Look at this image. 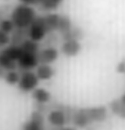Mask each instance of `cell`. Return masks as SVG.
I'll use <instances>...</instances> for the list:
<instances>
[{
  "mask_svg": "<svg viewBox=\"0 0 125 130\" xmlns=\"http://www.w3.org/2000/svg\"><path fill=\"white\" fill-rule=\"evenodd\" d=\"M36 17V12L33 7L22 4L13 7L10 13V19L14 22L15 28L19 29H29Z\"/></svg>",
  "mask_w": 125,
  "mask_h": 130,
  "instance_id": "obj_1",
  "label": "cell"
},
{
  "mask_svg": "<svg viewBox=\"0 0 125 130\" xmlns=\"http://www.w3.org/2000/svg\"><path fill=\"white\" fill-rule=\"evenodd\" d=\"M28 33L29 39H31L35 42H41L45 39L46 34H48V31L46 29L43 15H37L34 22L28 29Z\"/></svg>",
  "mask_w": 125,
  "mask_h": 130,
  "instance_id": "obj_2",
  "label": "cell"
},
{
  "mask_svg": "<svg viewBox=\"0 0 125 130\" xmlns=\"http://www.w3.org/2000/svg\"><path fill=\"white\" fill-rule=\"evenodd\" d=\"M40 78L37 74L32 71H23L21 74L20 82L18 84V88L23 93H32L38 86Z\"/></svg>",
  "mask_w": 125,
  "mask_h": 130,
  "instance_id": "obj_3",
  "label": "cell"
},
{
  "mask_svg": "<svg viewBox=\"0 0 125 130\" xmlns=\"http://www.w3.org/2000/svg\"><path fill=\"white\" fill-rule=\"evenodd\" d=\"M22 130H45L44 129V115L40 111H32L30 119L22 126Z\"/></svg>",
  "mask_w": 125,
  "mask_h": 130,
  "instance_id": "obj_4",
  "label": "cell"
},
{
  "mask_svg": "<svg viewBox=\"0 0 125 130\" xmlns=\"http://www.w3.org/2000/svg\"><path fill=\"white\" fill-rule=\"evenodd\" d=\"M38 58L36 54H31V53H27L23 52L22 56L19 58L18 61V65L21 70L23 71H31L33 69H36L38 66Z\"/></svg>",
  "mask_w": 125,
  "mask_h": 130,
  "instance_id": "obj_5",
  "label": "cell"
},
{
  "mask_svg": "<svg viewBox=\"0 0 125 130\" xmlns=\"http://www.w3.org/2000/svg\"><path fill=\"white\" fill-rule=\"evenodd\" d=\"M58 50L54 46L42 48L37 54L38 63L40 64H52L58 58Z\"/></svg>",
  "mask_w": 125,
  "mask_h": 130,
  "instance_id": "obj_6",
  "label": "cell"
},
{
  "mask_svg": "<svg viewBox=\"0 0 125 130\" xmlns=\"http://www.w3.org/2000/svg\"><path fill=\"white\" fill-rule=\"evenodd\" d=\"M82 50V45L78 40H69V41H64L62 46H60V51L64 55L69 57L77 56Z\"/></svg>",
  "mask_w": 125,
  "mask_h": 130,
  "instance_id": "obj_7",
  "label": "cell"
},
{
  "mask_svg": "<svg viewBox=\"0 0 125 130\" xmlns=\"http://www.w3.org/2000/svg\"><path fill=\"white\" fill-rule=\"evenodd\" d=\"M85 109L91 122H102L108 118V110L104 106H98Z\"/></svg>",
  "mask_w": 125,
  "mask_h": 130,
  "instance_id": "obj_8",
  "label": "cell"
},
{
  "mask_svg": "<svg viewBox=\"0 0 125 130\" xmlns=\"http://www.w3.org/2000/svg\"><path fill=\"white\" fill-rule=\"evenodd\" d=\"M47 119H48V122L53 127H56V128H62V127H65L66 123H68L66 113L59 109L51 110L48 116H47Z\"/></svg>",
  "mask_w": 125,
  "mask_h": 130,
  "instance_id": "obj_9",
  "label": "cell"
},
{
  "mask_svg": "<svg viewBox=\"0 0 125 130\" xmlns=\"http://www.w3.org/2000/svg\"><path fill=\"white\" fill-rule=\"evenodd\" d=\"M32 98L35 100V103L47 104L52 100V94L43 87H36L32 92Z\"/></svg>",
  "mask_w": 125,
  "mask_h": 130,
  "instance_id": "obj_10",
  "label": "cell"
},
{
  "mask_svg": "<svg viewBox=\"0 0 125 130\" xmlns=\"http://www.w3.org/2000/svg\"><path fill=\"white\" fill-rule=\"evenodd\" d=\"M36 74L40 80H48L55 75V69L51 64H40L36 67Z\"/></svg>",
  "mask_w": 125,
  "mask_h": 130,
  "instance_id": "obj_11",
  "label": "cell"
},
{
  "mask_svg": "<svg viewBox=\"0 0 125 130\" xmlns=\"http://www.w3.org/2000/svg\"><path fill=\"white\" fill-rule=\"evenodd\" d=\"M59 15L60 14H57V13H48V14L43 15L46 29L48 31V34L54 33V32L57 31V29H58V22H59Z\"/></svg>",
  "mask_w": 125,
  "mask_h": 130,
  "instance_id": "obj_12",
  "label": "cell"
},
{
  "mask_svg": "<svg viewBox=\"0 0 125 130\" xmlns=\"http://www.w3.org/2000/svg\"><path fill=\"white\" fill-rule=\"evenodd\" d=\"M2 54H5L6 56L10 57L11 60H13L15 62L19 61V58L22 56V54H23V50H22V47L20 45H9L6 48L1 51Z\"/></svg>",
  "mask_w": 125,
  "mask_h": 130,
  "instance_id": "obj_13",
  "label": "cell"
},
{
  "mask_svg": "<svg viewBox=\"0 0 125 130\" xmlns=\"http://www.w3.org/2000/svg\"><path fill=\"white\" fill-rule=\"evenodd\" d=\"M27 39H29L28 29L15 28V30L12 32L10 44H12V45H21L25 40H27Z\"/></svg>",
  "mask_w": 125,
  "mask_h": 130,
  "instance_id": "obj_14",
  "label": "cell"
},
{
  "mask_svg": "<svg viewBox=\"0 0 125 130\" xmlns=\"http://www.w3.org/2000/svg\"><path fill=\"white\" fill-rule=\"evenodd\" d=\"M111 111L120 117L122 119H125V104L121 99H114L109 104Z\"/></svg>",
  "mask_w": 125,
  "mask_h": 130,
  "instance_id": "obj_15",
  "label": "cell"
},
{
  "mask_svg": "<svg viewBox=\"0 0 125 130\" xmlns=\"http://www.w3.org/2000/svg\"><path fill=\"white\" fill-rule=\"evenodd\" d=\"M60 38L64 41H69V40H78L80 41L83 38V31L80 28L72 27L69 31L65 32V33L60 34Z\"/></svg>",
  "mask_w": 125,
  "mask_h": 130,
  "instance_id": "obj_16",
  "label": "cell"
},
{
  "mask_svg": "<svg viewBox=\"0 0 125 130\" xmlns=\"http://www.w3.org/2000/svg\"><path fill=\"white\" fill-rule=\"evenodd\" d=\"M20 46L22 47L23 52L27 53H31V54H38V52L41 51V45L38 44V42H35L31 39H27Z\"/></svg>",
  "mask_w": 125,
  "mask_h": 130,
  "instance_id": "obj_17",
  "label": "cell"
},
{
  "mask_svg": "<svg viewBox=\"0 0 125 130\" xmlns=\"http://www.w3.org/2000/svg\"><path fill=\"white\" fill-rule=\"evenodd\" d=\"M71 28H72V22H71V20H70V18L67 17V15L60 14L57 32H59L60 34H63V33H65V32L69 31Z\"/></svg>",
  "mask_w": 125,
  "mask_h": 130,
  "instance_id": "obj_18",
  "label": "cell"
},
{
  "mask_svg": "<svg viewBox=\"0 0 125 130\" xmlns=\"http://www.w3.org/2000/svg\"><path fill=\"white\" fill-rule=\"evenodd\" d=\"M63 1L64 0H43L38 6L44 11H54L63 4Z\"/></svg>",
  "mask_w": 125,
  "mask_h": 130,
  "instance_id": "obj_19",
  "label": "cell"
},
{
  "mask_svg": "<svg viewBox=\"0 0 125 130\" xmlns=\"http://www.w3.org/2000/svg\"><path fill=\"white\" fill-rule=\"evenodd\" d=\"M0 66L4 67V69L7 71H14L17 69V62L11 60L10 57L6 56L5 54H2L0 52Z\"/></svg>",
  "mask_w": 125,
  "mask_h": 130,
  "instance_id": "obj_20",
  "label": "cell"
},
{
  "mask_svg": "<svg viewBox=\"0 0 125 130\" xmlns=\"http://www.w3.org/2000/svg\"><path fill=\"white\" fill-rule=\"evenodd\" d=\"M20 78H21V75L14 70V71H8L6 73V76L4 79L9 85H18L19 82H20Z\"/></svg>",
  "mask_w": 125,
  "mask_h": 130,
  "instance_id": "obj_21",
  "label": "cell"
},
{
  "mask_svg": "<svg viewBox=\"0 0 125 130\" xmlns=\"http://www.w3.org/2000/svg\"><path fill=\"white\" fill-rule=\"evenodd\" d=\"M0 30L6 33H12L15 30V24L11 19H2L0 21Z\"/></svg>",
  "mask_w": 125,
  "mask_h": 130,
  "instance_id": "obj_22",
  "label": "cell"
},
{
  "mask_svg": "<svg viewBox=\"0 0 125 130\" xmlns=\"http://www.w3.org/2000/svg\"><path fill=\"white\" fill-rule=\"evenodd\" d=\"M11 42V37L8 33L0 30V46H7Z\"/></svg>",
  "mask_w": 125,
  "mask_h": 130,
  "instance_id": "obj_23",
  "label": "cell"
},
{
  "mask_svg": "<svg viewBox=\"0 0 125 130\" xmlns=\"http://www.w3.org/2000/svg\"><path fill=\"white\" fill-rule=\"evenodd\" d=\"M10 9H11V6H9V5L1 6V7H0V21H1L2 19H6L5 17L7 15V13H9Z\"/></svg>",
  "mask_w": 125,
  "mask_h": 130,
  "instance_id": "obj_24",
  "label": "cell"
},
{
  "mask_svg": "<svg viewBox=\"0 0 125 130\" xmlns=\"http://www.w3.org/2000/svg\"><path fill=\"white\" fill-rule=\"evenodd\" d=\"M19 1H20V4H22V5L31 6V7H33V6H37V5H40L38 0H19Z\"/></svg>",
  "mask_w": 125,
  "mask_h": 130,
  "instance_id": "obj_25",
  "label": "cell"
},
{
  "mask_svg": "<svg viewBox=\"0 0 125 130\" xmlns=\"http://www.w3.org/2000/svg\"><path fill=\"white\" fill-rule=\"evenodd\" d=\"M115 71H116L117 73H120V74L125 73V61L120 62V63L116 65V69H115Z\"/></svg>",
  "mask_w": 125,
  "mask_h": 130,
  "instance_id": "obj_26",
  "label": "cell"
},
{
  "mask_svg": "<svg viewBox=\"0 0 125 130\" xmlns=\"http://www.w3.org/2000/svg\"><path fill=\"white\" fill-rule=\"evenodd\" d=\"M6 73H7V71H6L4 67L0 66V78L4 79V78H5V76H6Z\"/></svg>",
  "mask_w": 125,
  "mask_h": 130,
  "instance_id": "obj_27",
  "label": "cell"
},
{
  "mask_svg": "<svg viewBox=\"0 0 125 130\" xmlns=\"http://www.w3.org/2000/svg\"><path fill=\"white\" fill-rule=\"evenodd\" d=\"M54 130H77V129L72 128V127H62V128H56L55 127V129Z\"/></svg>",
  "mask_w": 125,
  "mask_h": 130,
  "instance_id": "obj_28",
  "label": "cell"
},
{
  "mask_svg": "<svg viewBox=\"0 0 125 130\" xmlns=\"http://www.w3.org/2000/svg\"><path fill=\"white\" fill-rule=\"evenodd\" d=\"M42 1H43V0H38V2H40V4H41V2H42Z\"/></svg>",
  "mask_w": 125,
  "mask_h": 130,
  "instance_id": "obj_29",
  "label": "cell"
},
{
  "mask_svg": "<svg viewBox=\"0 0 125 130\" xmlns=\"http://www.w3.org/2000/svg\"><path fill=\"white\" fill-rule=\"evenodd\" d=\"M6 1H8V0H6Z\"/></svg>",
  "mask_w": 125,
  "mask_h": 130,
  "instance_id": "obj_30",
  "label": "cell"
}]
</instances>
